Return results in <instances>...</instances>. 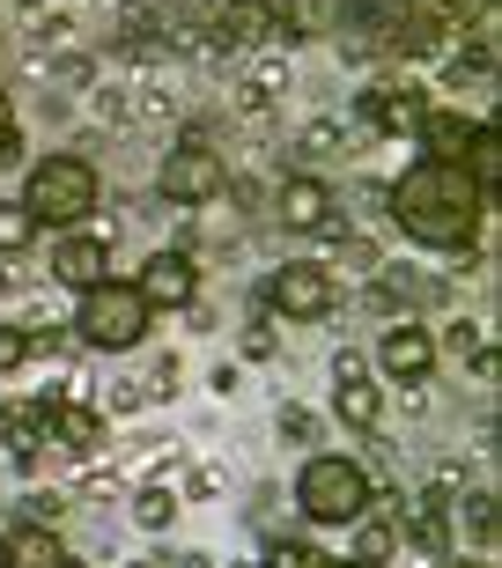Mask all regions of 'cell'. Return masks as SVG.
I'll use <instances>...</instances> for the list:
<instances>
[{
    "label": "cell",
    "mask_w": 502,
    "mask_h": 568,
    "mask_svg": "<svg viewBox=\"0 0 502 568\" xmlns=\"http://www.w3.org/2000/svg\"><path fill=\"white\" fill-rule=\"evenodd\" d=\"M325 252L333 258H318V266H325V274H348V281H376V266H384V252H376V236H362V230H348V222H340L333 236H325Z\"/></svg>",
    "instance_id": "9a60e30c"
},
{
    "label": "cell",
    "mask_w": 502,
    "mask_h": 568,
    "mask_svg": "<svg viewBox=\"0 0 502 568\" xmlns=\"http://www.w3.org/2000/svg\"><path fill=\"white\" fill-rule=\"evenodd\" d=\"M451 539H473V554H495V487L451 495Z\"/></svg>",
    "instance_id": "5bb4252c"
},
{
    "label": "cell",
    "mask_w": 502,
    "mask_h": 568,
    "mask_svg": "<svg viewBox=\"0 0 502 568\" xmlns=\"http://www.w3.org/2000/svg\"><path fill=\"white\" fill-rule=\"evenodd\" d=\"M148 295L133 281H97L82 288V311H74V339H82L89 355H133L148 339Z\"/></svg>",
    "instance_id": "277c9868"
},
{
    "label": "cell",
    "mask_w": 502,
    "mask_h": 568,
    "mask_svg": "<svg viewBox=\"0 0 502 568\" xmlns=\"http://www.w3.org/2000/svg\"><path fill=\"white\" fill-rule=\"evenodd\" d=\"M155 192H163V207H208L230 192V155L214 148L208 126H185L170 141L163 170H155Z\"/></svg>",
    "instance_id": "5b68a950"
},
{
    "label": "cell",
    "mask_w": 502,
    "mask_h": 568,
    "mask_svg": "<svg viewBox=\"0 0 502 568\" xmlns=\"http://www.w3.org/2000/svg\"><path fill=\"white\" fill-rule=\"evenodd\" d=\"M22 8H30V16H38V8H44V0H22Z\"/></svg>",
    "instance_id": "60d3db41"
},
{
    "label": "cell",
    "mask_w": 502,
    "mask_h": 568,
    "mask_svg": "<svg viewBox=\"0 0 502 568\" xmlns=\"http://www.w3.org/2000/svg\"><path fill=\"white\" fill-rule=\"evenodd\" d=\"M208 384H214V392H222V399H230L237 384H244V369H237V362H222V369H214V377H208Z\"/></svg>",
    "instance_id": "d6a6232c"
},
{
    "label": "cell",
    "mask_w": 502,
    "mask_h": 568,
    "mask_svg": "<svg viewBox=\"0 0 502 568\" xmlns=\"http://www.w3.org/2000/svg\"><path fill=\"white\" fill-rule=\"evenodd\" d=\"M178 509H185V495H178L170 480H141V487H133V525H141V531H170V525H178Z\"/></svg>",
    "instance_id": "d6986e66"
},
{
    "label": "cell",
    "mask_w": 502,
    "mask_h": 568,
    "mask_svg": "<svg viewBox=\"0 0 502 568\" xmlns=\"http://www.w3.org/2000/svg\"><path fill=\"white\" fill-rule=\"evenodd\" d=\"M333 414L355 428V436H370V428L384 422V392H376L370 362H362L355 347H340V355H333Z\"/></svg>",
    "instance_id": "30bf717a"
},
{
    "label": "cell",
    "mask_w": 502,
    "mask_h": 568,
    "mask_svg": "<svg viewBox=\"0 0 502 568\" xmlns=\"http://www.w3.org/2000/svg\"><path fill=\"white\" fill-rule=\"evenodd\" d=\"M355 141H362L355 126H340V119H311V126L295 133V155H303V163H340Z\"/></svg>",
    "instance_id": "ac0fdd59"
},
{
    "label": "cell",
    "mask_w": 502,
    "mask_h": 568,
    "mask_svg": "<svg viewBox=\"0 0 502 568\" xmlns=\"http://www.w3.org/2000/svg\"><path fill=\"white\" fill-rule=\"evenodd\" d=\"M148 399H155V392H148L141 377H119V384H111V392H104V406H97V414H104V422H111V414H141Z\"/></svg>",
    "instance_id": "83f0119b"
},
{
    "label": "cell",
    "mask_w": 502,
    "mask_h": 568,
    "mask_svg": "<svg viewBox=\"0 0 502 568\" xmlns=\"http://www.w3.org/2000/svg\"><path fill=\"white\" fill-rule=\"evenodd\" d=\"M318 568H355V561H318Z\"/></svg>",
    "instance_id": "ab89813d"
},
{
    "label": "cell",
    "mask_w": 502,
    "mask_h": 568,
    "mask_svg": "<svg viewBox=\"0 0 502 568\" xmlns=\"http://www.w3.org/2000/svg\"><path fill=\"white\" fill-rule=\"evenodd\" d=\"M340 311V281L318 266V258H289L267 274V317H289V325H311V317Z\"/></svg>",
    "instance_id": "8992f818"
},
{
    "label": "cell",
    "mask_w": 502,
    "mask_h": 568,
    "mask_svg": "<svg viewBox=\"0 0 502 568\" xmlns=\"http://www.w3.org/2000/svg\"><path fill=\"white\" fill-rule=\"evenodd\" d=\"M273 428H281V443H295V450H318V436H325L311 406H281V414H273Z\"/></svg>",
    "instance_id": "cb8c5ba5"
},
{
    "label": "cell",
    "mask_w": 502,
    "mask_h": 568,
    "mask_svg": "<svg viewBox=\"0 0 502 568\" xmlns=\"http://www.w3.org/2000/svg\"><path fill=\"white\" fill-rule=\"evenodd\" d=\"M133 288L148 295V311H185L192 295H200V258L178 252V244H170V252H148V266H141Z\"/></svg>",
    "instance_id": "8fae6325"
},
{
    "label": "cell",
    "mask_w": 502,
    "mask_h": 568,
    "mask_svg": "<svg viewBox=\"0 0 502 568\" xmlns=\"http://www.w3.org/2000/svg\"><path fill=\"white\" fill-rule=\"evenodd\" d=\"M273 222L295 236H333L340 230V200L325 178H311V170H289L281 185H273Z\"/></svg>",
    "instance_id": "ba28073f"
},
{
    "label": "cell",
    "mask_w": 502,
    "mask_h": 568,
    "mask_svg": "<svg viewBox=\"0 0 502 568\" xmlns=\"http://www.w3.org/2000/svg\"><path fill=\"white\" fill-rule=\"evenodd\" d=\"M22 525H38V531H60L67 525V509H74V495H67V487H30V495H22Z\"/></svg>",
    "instance_id": "44dd1931"
},
{
    "label": "cell",
    "mask_w": 502,
    "mask_h": 568,
    "mask_svg": "<svg viewBox=\"0 0 502 568\" xmlns=\"http://www.w3.org/2000/svg\"><path fill=\"white\" fill-rule=\"evenodd\" d=\"M52 568H89V561H82V554H67V547H60V561H52Z\"/></svg>",
    "instance_id": "e575fe53"
},
{
    "label": "cell",
    "mask_w": 502,
    "mask_h": 568,
    "mask_svg": "<svg viewBox=\"0 0 502 568\" xmlns=\"http://www.w3.org/2000/svg\"><path fill=\"white\" fill-rule=\"evenodd\" d=\"M16 369H30V333L16 317H0V377H16Z\"/></svg>",
    "instance_id": "f1b7e54d"
},
{
    "label": "cell",
    "mask_w": 502,
    "mask_h": 568,
    "mask_svg": "<svg viewBox=\"0 0 502 568\" xmlns=\"http://www.w3.org/2000/svg\"><path fill=\"white\" fill-rule=\"evenodd\" d=\"M8 295H16V274H8V266H0V303H8Z\"/></svg>",
    "instance_id": "d590c367"
},
{
    "label": "cell",
    "mask_w": 502,
    "mask_h": 568,
    "mask_svg": "<svg viewBox=\"0 0 502 568\" xmlns=\"http://www.w3.org/2000/svg\"><path fill=\"white\" fill-rule=\"evenodd\" d=\"M355 539H348V561L355 568H384L399 554V517H384V509H370V517H355Z\"/></svg>",
    "instance_id": "2e32d148"
},
{
    "label": "cell",
    "mask_w": 502,
    "mask_h": 568,
    "mask_svg": "<svg viewBox=\"0 0 502 568\" xmlns=\"http://www.w3.org/2000/svg\"><path fill=\"white\" fill-rule=\"evenodd\" d=\"M8 554H16V568H52V561H60V539L38 531V525H16V531H8Z\"/></svg>",
    "instance_id": "7402d4cb"
},
{
    "label": "cell",
    "mask_w": 502,
    "mask_h": 568,
    "mask_svg": "<svg viewBox=\"0 0 502 568\" xmlns=\"http://www.w3.org/2000/svg\"><path fill=\"white\" fill-rule=\"evenodd\" d=\"M355 207L362 222H384V185H355Z\"/></svg>",
    "instance_id": "4dcf8cb0"
},
{
    "label": "cell",
    "mask_w": 502,
    "mask_h": 568,
    "mask_svg": "<svg viewBox=\"0 0 502 568\" xmlns=\"http://www.w3.org/2000/svg\"><path fill=\"white\" fill-rule=\"evenodd\" d=\"M178 568H214V554H178Z\"/></svg>",
    "instance_id": "836d02e7"
},
{
    "label": "cell",
    "mask_w": 502,
    "mask_h": 568,
    "mask_svg": "<svg viewBox=\"0 0 502 568\" xmlns=\"http://www.w3.org/2000/svg\"><path fill=\"white\" fill-rule=\"evenodd\" d=\"M38 222H30V207H22V200H0V258H16V252H30V244H38Z\"/></svg>",
    "instance_id": "603a6c76"
},
{
    "label": "cell",
    "mask_w": 502,
    "mask_h": 568,
    "mask_svg": "<svg viewBox=\"0 0 502 568\" xmlns=\"http://www.w3.org/2000/svg\"><path fill=\"white\" fill-rule=\"evenodd\" d=\"M473 126H481V119H465L459 104H429V111H421V126H414V141H421L429 163H459L465 141H473Z\"/></svg>",
    "instance_id": "4fadbf2b"
},
{
    "label": "cell",
    "mask_w": 502,
    "mask_h": 568,
    "mask_svg": "<svg viewBox=\"0 0 502 568\" xmlns=\"http://www.w3.org/2000/svg\"><path fill=\"white\" fill-rule=\"evenodd\" d=\"M119 465H104V458H97V465H82V480H74V495H82V503H111V495H119Z\"/></svg>",
    "instance_id": "484cf974"
},
{
    "label": "cell",
    "mask_w": 502,
    "mask_h": 568,
    "mask_svg": "<svg viewBox=\"0 0 502 568\" xmlns=\"http://www.w3.org/2000/svg\"><path fill=\"white\" fill-rule=\"evenodd\" d=\"M8 119H16V111H8V89H0V126H8Z\"/></svg>",
    "instance_id": "74e56055"
},
{
    "label": "cell",
    "mask_w": 502,
    "mask_h": 568,
    "mask_svg": "<svg viewBox=\"0 0 502 568\" xmlns=\"http://www.w3.org/2000/svg\"><path fill=\"white\" fill-rule=\"evenodd\" d=\"M0 568H16V554H8V531H0Z\"/></svg>",
    "instance_id": "8d00e7d4"
},
{
    "label": "cell",
    "mask_w": 502,
    "mask_h": 568,
    "mask_svg": "<svg viewBox=\"0 0 502 568\" xmlns=\"http://www.w3.org/2000/svg\"><path fill=\"white\" fill-rule=\"evenodd\" d=\"M208 44L222 60L281 52V0H222V8H208Z\"/></svg>",
    "instance_id": "52a82bcc"
},
{
    "label": "cell",
    "mask_w": 502,
    "mask_h": 568,
    "mask_svg": "<svg viewBox=\"0 0 502 568\" xmlns=\"http://www.w3.org/2000/svg\"><path fill=\"white\" fill-rule=\"evenodd\" d=\"M230 568H259V561H230Z\"/></svg>",
    "instance_id": "b9f144b4"
},
{
    "label": "cell",
    "mask_w": 502,
    "mask_h": 568,
    "mask_svg": "<svg viewBox=\"0 0 502 568\" xmlns=\"http://www.w3.org/2000/svg\"><path fill=\"white\" fill-rule=\"evenodd\" d=\"M52 281L60 288H97V281H111V236H97V230H67L60 244H52Z\"/></svg>",
    "instance_id": "7c38bea8"
},
{
    "label": "cell",
    "mask_w": 502,
    "mask_h": 568,
    "mask_svg": "<svg viewBox=\"0 0 502 568\" xmlns=\"http://www.w3.org/2000/svg\"><path fill=\"white\" fill-rule=\"evenodd\" d=\"M318 561H325L318 547H303V539H281V547H273V554H267L259 568H318Z\"/></svg>",
    "instance_id": "f546056e"
},
{
    "label": "cell",
    "mask_w": 502,
    "mask_h": 568,
    "mask_svg": "<svg viewBox=\"0 0 502 568\" xmlns=\"http://www.w3.org/2000/svg\"><path fill=\"white\" fill-rule=\"evenodd\" d=\"M119 568H163V561H148V554H141V561H119Z\"/></svg>",
    "instance_id": "f35d334b"
},
{
    "label": "cell",
    "mask_w": 502,
    "mask_h": 568,
    "mask_svg": "<svg viewBox=\"0 0 502 568\" xmlns=\"http://www.w3.org/2000/svg\"><path fill=\"white\" fill-rule=\"evenodd\" d=\"M16 428H22V406H16V399H8V392H0V443L16 436Z\"/></svg>",
    "instance_id": "1f68e13d"
},
{
    "label": "cell",
    "mask_w": 502,
    "mask_h": 568,
    "mask_svg": "<svg viewBox=\"0 0 502 568\" xmlns=\"http://www.w3.org/2000/svg\"><path fill=\"white\" fill-rule=\"evenodd\" d=\"M295 509L311 525H355L376 509V473L362 458H340V450H311L295 473Z\"/></svg>",
    "instance_id": "7a4b0ae2"
},
{
    "label": "cell",
    "mask_w": 502,
    "mask_h": 568,
    "mask_svg": "<svg viewBox=\"0 0 502 568\" xmlns=\"http://www.w3.org/2000/svg\"><path fill=\"white\" fill-rule=\"evenodd\" d=\"M97 170L82 163V155H38L30 163V178H22V207H30V222L38 230H82L89 214H97Z\"/></svg>",
    "instance_id": "3957f363"
},
{
    "label": "cell",
    "mask_w": 502,
    "mask_h": 568,
    "mask_svg": "<svg viewBox=\"0 0 502 568\" xmlns=\"http://www.w3.org/2000/svg\"><path fill=\"white\" fill-rule=\"evenodd\" d=\"M384 222L406 244H421V252H473L488 236V222H495V200L459 163H429L421 155V163H406L384 185Z\"/></svg>",
    "instance_id": "6da1fadb"
},
{
    "label": "cell",
    "mask_w": 502,
    "mask_h": 568,
    "mask_svg": "<svg viewBox=\"0 0 502 568\" xmlns=\"http://www.w3.org/2000/svg\"><path fill=\"white\" fill-rule=\"evenodd\" d=\"M376 369L392 384H429V369H436V333H429L421 317H392V325L376 333Z\"/></svg>",
    "instance_id": "9c48e42d"
},
{
    "label": "cell",
    "mask_w": 502,
    "mask_h": 568,
    "mask_svg": "<svg viewBox=\"0 0 502 568\" xmlns=\"http://www.w3.org/2000/svg\"><path fill=\"white\" fill-rule=\"evenodd\" d=\"M340 22V0H281V44H311V38H333Z\"/></svg>",
    "instance_id": "e0dca14e"
},
{
    "label": "cell",
    "mask_w": 502,
    "mask_h": 568,
    "mask_svg": "<svg viewBox=\"0 0 502 568\" xmlns=\"http://www.w3.org/2000/svg\"><path fill=\"white\" fill-rule=\"evenodd\" d=\"M52 82L60 89H97V60H89V52H52Z\"/></svg>",
    "instance_id": "4316f807"
},
{
    "label": "cell",
    "mask_w": 502,
    "mask_h": 568,
    "mask_svg": "<svg viewBox=\"0 0 502 568\" xmlns=\"http://www.w3.org/2000/svg\"><path fill=\"white\" fill-rule=\"evenodd\" d=\"M459 170L465 178H473V185L488 192V200H495V178H502V141H495V126H473V141H465V155H459Z\"/></svg>",
    "instance_id": "ffe728a7"
},
{
    "label": "cell",
    "mask_w": 502,
    "mask_h": 568,
    "mask_svg": "<svg viewBox=\"0 0 502 568\" xmlns=\"http://www.w3.org/2000/svg\"><path fill=\"white\" fill-rule=\"evenodd\" d=\"M244 355H251V362H273V355H281V325H273L267 311L244 317Z\"/></svg>",
    "instance_id": "d4e9b609"
}]
</instances>
